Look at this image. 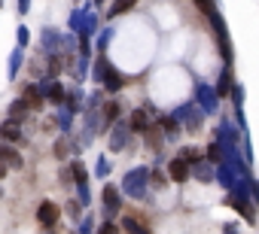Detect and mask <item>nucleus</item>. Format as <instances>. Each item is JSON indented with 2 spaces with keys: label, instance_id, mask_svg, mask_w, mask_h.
I'll return each mask as SVG.
<instances>
[{
  "label": "nucleus",
  "instance_id": "obj_1",
  "mask_svg": "<svg viewBox=\"0 0 259 234\" xmlns=\"http://www.w3.org/2000/svg\"><path fill=\"white\" fill-rule=\"evenodd\" d=\"M58 216H61V210H58V204H52V201H43L40 207H37V219H40V225H55L58 222Z\"/></svg>",
  "mask_w": 259,
  "mask_h": 234
},
{
  "label": "nucleus",
  "instance_id": "obj_2",
  "mask_svg": "<svg viewBox=\"0 0 259 234\" xmlns=\"http://www.w3.org/2000/svg\"><path fill=\"white\" fill-rule=\"evenodd\" d=\"M168 173H171V180H174V183H186V177H189L186 161H183V158H174V161L168 164Z\"/></svg>",
  "mask_w": 259,
  "mask_h": 234
},
{
  "label": "nucleus",
  "instance_id": "obj_3",
  "mask_svg": "<svg viewBox=\"0 0 259 234\" xmlns=\"http://www.w3.org/2000/svg\"><path fill=\"white\" fill-rule=\"evenodd\" d=\"M0 164H7V167H22V155L16 152V149H10V146H0Z\"/></svg>",
  "mask_w": 259,
  "mask_h": 234
},
{
  "label": "nucleus",
  "instance_id": "obj_4",
  "mask_svg": "<svg viewBox=\"0 0 259 234\" xmlns=\"http://www.w3.org/2000/svg\"><path fill=\"white\" fill-rule=\"evenodd\" d=\"M147 128H150V115H147V109H135V115H132V131L147 134Z\"/></svg>",
  "mask_w": 259,
  "mask_h": 234
},
{
  "label": "nucleus",
  "instance_id": "obj_5",
  "mask_svg": "<svg viewBox=\"0 0 259 234\" xmlns=\"http://www.w3.org/2000/svg\"><path fill=\"white\" fill-rule=\"evenodd\" d=\"M0 137H4V140H10V143H19V140H22L19 122H7V125H0Z\"/></svg>",
  "mask_w": 259,
  "mask_h": 234
},
{
  "label": "nucleus",
  "instance_id": "obj_6",
  "mask_svg": "<svg viewBox=\"0 0 259 234\" xmlns=\"http://www.w3.org/2000/svg\"><path fill=\"white\" fill-rule=\"evenodd\" d=\"M104 207H107V213H116V210H119V192H116L113 186L104 189Z\"/></svg>",
  "mask_w": 259,
  "mask_h": 234
},
{
  "label": "nucleus",
  "instance_id": "obj_7",
  "mask_svg": "<svg viewBox=\"0 0 259 234\" xmlns=\"http://www.w3.org/2000/svg\"><path fill=\"white\" fill-rule=\"evenodd\" d=\"M25 112H28V103H25V100H16V103L10 106V119H13V122H22Z\"/></svg>",
  "mask_w": 259,
  "mask_h": 234
},
{
  "label": "nucleus",
  "instance_id": "obj_8",
  "mask_svg": "<svg viewBox=\"0 0 259 234\" xmlns=\"http://www.w3.org/2000/svg\"><path fill=\"white\" fill-rule=\"evenodd\" d=\"M122 228H125L128 234H150V231H147V228H141L135 219H122Z\"/></svg>",
  "mask_w": 259,
  "mask_h": 234
},
{
  "label": "nucleus",
  "instance_id": "obj_9",
  "mask_svg": "<svg viewBox=\"0 0 259 234\" xmlns=\"http://www.w3.org/2000/svg\"><path fill=\"white\" fill-rule=\"evenodd\" d=\"M132 7H135V0H116V4H113V10H110V16H119V13L132 10Z\"/></svg>",
  "mask_w": 259,
  "mask_h": 234
},
{
  "label": "nucleus",
  "instance_id": "obj_10",
  "mask_svg": "<svg viewBox=\"0 0 259 234\" xmlns=\"http://www.w3.org/2000/svg\"><path fill=\"white\" fill-rule=\"evenodd\" d=\"M116 115H119V103H107L104 106V119L107 122H116Z\"/></svg>",
  "mask_w": 259,
  "mask_h": 234
},
{
  "label": "nucleus",
  "instance_id": "obj_11",
  "mask_svg": "<svg viewBox=\"0 0 259 234\" xmlns=\"http://www.w3.org/2000/svg\"><path fill=\"white\" fill-rule=\"evenodd\" d=\"M25 94H28V100H31L34 106H40V103H43V100H40V94H37V85H28V88H25Z\"/></svg>",
  "mask_w": 259,
  "mask_h": 234
},
{
  "label": "nucleus",
  "instance_id": "obj_12",
  "mask_svg": "<svg viewBox=\"0 0 259 234\" xmlns=\"http://www.w3.org/2000/svg\"><path fill=\"white\" fill-rule=\"evenodd\" d=\"M119 85H122V79H119L116 73H107V88H113V91H116Z\"/></svg>",
  "mask_w": 259,
  "mask_h": 234
},
{
  "label": "nucleus",
  "instance_id": "obj_13",
  "mask_svg": "<svg viewBox=\"0 0 259 234\" xmlns=\"http://www.w3.org/2000/svg\"><path fill=\"white\" fill-rule=\"evenodd\" d=\"M49 97H52V100H61V97H64V94H61V85H58V82H52V85H49Z\"/></svg>",
  "mask_w": 259,
  "mask_h": 234
},
{
  "label": "nucleus",
  "instance_id": "obj_14",
  "mask_svg": "<svg viewBox=\"0 0 259 234\" xmlns=\"http://www.w3.org/2000/svg\"><path fill=\"white\" fill-rule=\"evenodd\" d=\"M98 234H119V228H116L113 222H104V225L98 228Z\"/></svg>",
  "mask_w": 259,
  "mask_h": 234
},
{
  "label": "nucleus",
  "instance_id": "obj_15",
  "mask_svg": "<svg viewBox=\"0 0 259 234\" xmlns=\"http://www.w3.org/2000/svg\"><path fill=\"white\" fill-rule=\"evenodd\" d=\"M110 146H113V149H122V146H125V134H119V131H116V134H113V143H110Z\"/></svg>",
  "mask_w": 259,
  "mask_h": 234
},
{
  "label": "nucleus",
  "instance_id": "obj_16",
  "mask_svg": "<svg viewBox=\"0 0 259 234\" xmlns=\"http://www.w3.org/2000/svg\"><path fill=\"white\" fill-rule=\"evenodd\" d=\"M73 177H76L79 183H85V170H82V164H73Z\"/></svg>",
  "mask_w": 259,
  "mask_h": 234
},
{
  "label": "nucleus",
  "instance_id": "obj_17",
  "mask_svg": "<svg viewBox=\"0 0 259 234\" xmlns=\"http://www.w3.org/2000/svg\"><path fill=\"white\" fill-rule=\"evenodd\" d=\"M55 152H58V155H67V140H58V146H55Z\"/></svg>",
  "mask_w": 259,
  "mask_h": 234
},
{
  "label": "nucleus",
  "instance_id": "obj_18",
  "mask_svg": "<svg viewBox=\"0 0 259 234\" xmlns=\"http://www.w3.org/2000/svg\"><path fill=\"white\" fill-rule=\"evenodd\" d=\"M19 10H22V13L28 10V0H19Z\"/></svg>",
  "mask_w": 259,
  "mask_h": 234
},
{
  "label": "nucleus",
  "instance_id": "obj_19",
  "mask_svg": "<svg viewBox=\"0 0 259 234\" xmlns=\"http://www.w3.org/2000/svg\"><path fill=\"white\" fill-rule=\"evenodd\" d=\"M0 177H4V167H0Z\"/></svg>",
  "mask_w": 259,
  "mask_h": 234
}]
</instances>
